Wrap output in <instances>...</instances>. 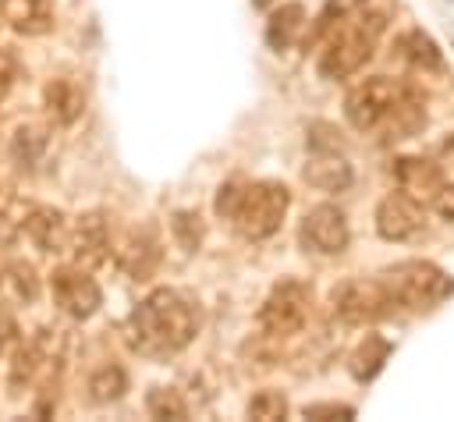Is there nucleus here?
I'll use <instances>...</instances> for the list:
<instances>
[{
    "instance_id": "7",
    "label": "nucleus",
    "mask_w": 454,
    "mask_h": 422,
    "mask_svg": "<svg viewBox=\"0 0 454 422\" xmlns=\"http://www.w3.org/2000/svg\"><path fill=\"white\" fill-rule=\"evenodd\" d=\"M309 312H312V287L298 277H280L262 298L255 323L266 337L280 340V337H294L309 323Z\"/></svg>"
},
{
    "instance_id": "35",
    "label": "nucleus",
    "mask_w": 454,
    "mask_h": 422,
    "mask_svg": "<svg viewBox=\"0 0 454 422\" xmlns=\"http://www.w3.org/2000/svg\"><path fill=\"white\" fill-rule=\"evenodd\" d=\"M440 152H443V160H447V163H454V131H450V135L443 138V145H440Z\"/></svg>"
},
{
    "instance_id": "23",
    "label": "nucleus",
    "mask_w": 454,
    "mask_h": 422,
    "mask_svg": "<svg viewBox=\"0 0 454 422\" xmlns=\"http://www.w3.org/2000/svg\"><path fill=\"white\" fill-rule=\"evenodd\" d=\"M46 358V351H43V337L39 340H32V344H21L14 355H11V369H7V387H11V394L18 397L32 379H35V372H39V362Z\"/></svg>"
},
{
    "instance_id": "8",
    "label": "nucleus",
    "mask_w": 454,
    "mask_h": 422,
    "mask_svg": "<svg viewBox=\"0 0 454 422\" xmlns=\"http://www.w3.org/2000/svg\"><path fill=\"white\" fill-rule=\"evenodd\" d=\"M298 241L312 255H340L351 241V227H348L344 209H337L330 202L312 206L298 223Z\"/></svg>"
},
{
    "instance_id": "10",
    "label": "nucleus",
    "mask_w": 454,
    "mask_h": 422,
    "mask_svg": "<svg viewBox=\"0 0 454 422\" xmlns=\"http://www.w3.org/2000/svg\"><path fill=\"white\" fill-rule=\"evenodd\" d=\"M429 220H426V206L411 195H404L401 188L383 195L376 206V234L383 241H419L426 234Z\"/></svg>"
},
{
    "instance_id": "3",
    "label": "nucleus",
    "mask_w": 454,
    "mask_h": 422,
    "mask_svg": "<svg viewBox=\"0 0 454 422\" xmlns=\"http://www.w3.org/2000/svg\"><path fill=\"white\" fill-rule=\"evenodd\" d=\"M387 32V14L383 11H369L362 7L358 14H351L348 21L333 25L323 39V50L316 57V67L326 82H340L351 78L358 67H365V60L376 53L380 39Z\"/></svg>"
},
{
    "instance_id": "6",
    "label": "nucleus",
    "mask_w": 454,
    "mask_h": 422,
    "mask_svg": "<svg viewBox=\"0 0 454 422\" xmlns=\"http://www.w3.org/2000/svg\"><path fill=\"white\" fill-rule=\"evenodd\" d=\"M397 309V301L390 298V291L372 277H348L330 291V312L333 319H340L344 326H376L383 319H390Z\"/></svg>"
},
{
    "instance_id": "34",
    "label": "nucleus",
    "mask_w": 454,
    "mask_h": 422,
    "mask_svg": "<svg viewBox=\"0 0 454 422\" xmlns=\"http://www.w3.org/2000/svg\"><path fill=\"white\" fill-rule=\"evenodd\" d=\"M14 238H18V220H11L7 213H0V248L14 245Z\"/></svg>"
},
{
    "instance_id": "9",
    "label": "nucleus",
    "mask_w": 454,
    "mask_h": 422,
    "mask_svg": "<svg viewBox=\"0 0 454 422\" xmlns=\"http://www.w3.org/2000/svg\"><path fill=\"white\" fill-rule=\"evenodd\" d=\"M50 291H53V301H57V309L64 312V316H71V319H89V316H96L99 312V305H103V291H99V284L89 277V270H82V266H57L53 273H50Z\"/></svg>"
},
{
    "instance_id": "22",
    "label": "nucleus",
    "mask_w": 454,
    "mask_h": 422,
    "mask_svg": "<svg viewBox=\"0 0 454 422\" xmlns=\"http://www.w3.org/2000/svg\"><path fill=\"white\" fill-rule=\"evenodd\" d=\"M85 390H89V401L92 404H114V401H121L128 394V372H124V365H117V362L99 365L89 376Z\"/></svg>"
},
{
    "instance_id": "36",
    "label": "nucleus",
    "mask_w": 454,
    "mask_h": 422,
    "mask_svg": "<svg viewBox=\"0 0 454 422\" xmlns=\"http://www.w3.org/2000/svg\"><path fill=\"white\" fill-rule=\"evenodd\" d=\"M252 4H255V7H259V11H266V7H273V4H277V0H252Z\"/></svg>"
},
{
    "instance_id": "24",
    "label": "nucleus",
    "mask_w": 454,
    "mask_h": 422,
    "mask_svg": "<svg viewBox=\"0 0 454 422\" xmlns=\"http://www.w3.org/2000/svg\"><path fill=\"white\" fill-rule=\"evenodd\" d=\"M365 7V0H326L323 4V11H319V18H316V25L309 28V35H305V46L309 43H316V39H323L333 25H340V21H348L351 14H358Z\"/></svg>"
},
{
    "instance_id": "1",
    "label": "nucleus",
    "mask_w": 454,
    "mask_h": 422,
    "mask_svg": "<svg viewBox=\"0 0 454 422\" xmlns=\"http://www.w3.org/2000/svg\"><path fill=\"white\" fill-rule=\"evenodd\" d=\"M344 121L355 131L372 135L380 145H394V142L415 138L426 128L429 113H426V96L415 85L401 78L372 74L348 89Z\"/></svg>"
},
{
    "instance_id": "28",
    "label": "nucleus",
    "mask_w": 454,
    "mask_h": 422,
    "mask_svg": "<svg viewBox=\"0 0 454 422\" xmlns=\"http://www.w3.org/2000/svg\"><path fill=\"white\" fill-rule=\"evenodd\" d=\"M305 145H309V152H340L344 149V138H340V131L333 124L312 121L305 128Z\"/></svg>"
},
{
    "instance_id": "33",
    "label": "nucleus",
    "mask_w": 454,
    "mask_h": 422,
    "mask_svg": "<svg viewBox=\"0 0 454 422\" xmlns=\"http://www.w3.org/2000/svg\"><path fill=\"white\" fill-rule=\"evenodd\" d=\"M14 333H18V323H14V316H11V312L0 305V351H4V348L14 340Z\"/></svg>"
},
{
    "instance_id": "19",
    "label": "nucleus",
    "mask_w": 454,
    "mask_h": 422,
    "mask_svg": "<svg viewBox=\"0 0 454 422\" xmlns=\"http://www.w3.org/2000/svg\"><path fill=\"white\" fill-rule=\"evenodd\" d=\"M43 103H46V113L57 124H74L82 117V110H85V92L78 89L74 78H53L43 89Z\"/></svg>"
},
{
    "instance_id": "25",
    "label": "nucleus",
    "mask_w": 454,
    "mask_h": 422,
    "mask_svg": "<svg viewBox=\"0 0 454 422\" xmlns=\"http://www.w3.org/2000/svg\"><path fill=\"white\" fill-rule=\"evenodd\" d=\"M145 408H149L153 418H170V422H184L188 418V401L174 387H153L145 394Z\"/></svg>"
},
{
    "instance_id": "37",
    "label": "nucleus",
    "mask_w": 454,
    "mask_h": 422,
    "mask_svg": "<svg viewBox=\"0 0 454 422\" xmlns=\"http://www.w3.org/2000/svg\"><path fill=\"white\" fill-rule=\"evenodd\" d=\"M0 280H4V270H0Z\"/></svg>"
},
{
    "instance_id": "30",
    "label": "nucleus",
    "mask_w": 454,
    "mask_h": 422,
    "mask_svg": "<svg viewBox=\"0 0 454 422\" xmlns=\"http://www.w3.org/2000/svg\"><path fill=\"white\" fill-rule=\"evenodd\" d=\"M7 273H11V280H14V287H18L21 298H35L39 284H35V270H32V262H11Z\"/></svg>"
},
{
    "instance_id": "18",
    "label": "nucleus",
    "mask_w": 454,
    "mask_h": 422,
    "mask_svg": "<svg viewBox=\"0 0 454 422\" xmlns=\"http://www.w3.org/2000/svg\"><path fill=\"white\" fill-rule=\"evenodd\" d=\"M305 35V7L301 4H280L266 18V43L270 50H291Z\"/></svg>"
},
{
    "instance_id": "4",
    "label": "nucleus",
    "mask_w": 454,
    "mask_h": 422,
    "mask_svg": "<svg viewBox=\"0 0 454 422\" xmlns=\"http://www.w3.org/2000/svg\"><path fill=\"white\" fill-rule=\"evenodd\" d=\"M291 206V191L280 181H241L227 223L245 241H262L280 231Z\"/></svg>"
},
{
    "instance_id": "5",
    "label": "nucleus",
    "mask_w": 454,
    "mask_h": 422,
    "mask_svg": "<svg viewBox=\"0 0 454 422\" xmlns=\"http://www.w3.org/2000/svg\"><path fill=\"white\" fill-rule=\"evenodd\" d=\"M376 280L390 291L401 309L411 312H429L454 294V277L429 259H401L394 266H383Z\"/></svg>"
},
{
    "instance_id": "16",
    "label": "nucleus",
    "mask_w": 454,
    "mask_h": 422,
    "mask_svg": "<svg viewBox=\"0 0 454 422\" xmlns=\"http://www.w3.org/2000/svg\"><path fill=\"white\" fill-rule=\"evenodd\" d=\"M25 234L43 248V252H60L67 241V220L53 206H35L25 216Z\"/></svg>"
},
{
    "instance_id": "11",
    "label": "nucleus",
    "mask_w": 454,
    "mask_h": 422,
    "mask_svg": "<svg viewBox=\"0 0 454 422\" xmlns=\"http://www.w3.org/2000/svg\"><path fill=\"white\" fill-rule=\"evenodd\" d=\"M163 262V238L156 223H135L117 245V270L128 280H149Z\"/></svg>"
},
{
    "instance_id": "2",
    "label": "nucleus",
    "mask_w": 454,
    "mask_h": 422,
    "mask_svg": "<svg viewBox=\"0 0 454 422\" xmlns=\"http://www.w3.org/2000/svg\"><path fill=\"white\" fill-rule=\"evenodd\" d=\"M202 326V312L192 294L177 287H156L128 316V344L145 358H170L184 351Z\"/></svg>"
},
{
    "instance_id": "29",
    "label": "nucleus",
    "mask_w": 454,
    "mask_h": 422,
    "mask_svg": "<svg viewBox=\"0 0 454 422\" xmlns=\"http://www.w3.org/2000/svg\"><path fill=\"white\" fill-rule=\"evenodd\" d=\"M301 415L309 422H351L355 408L351 404H337V401H323V404H305Z\"/></svg>"
},
{
    "instance_id": "12",
    "label": "nucleus",
    "mask_w": 454,
    "mask_h": 422,
    "mask_svg": "<svg viewBox=\"0 0 454 422\" xmlns=\"http://www.w3.org/2000/svg\"><path fill=\"white\" fill-rule=\"evenodd\" d=\"M64 252H67L71 262L82 266V270L99 266V262L110 255V223H106V213H103V209L78 213L74 223L67 227Z\"/></svg>"
},
{
    "instance_id": "17",
    "label": "nucleus",
    "mask_w": 454,
    "mask_h": 422,
    "mask_svg": "<svg viewBox=\"0 0 454 422\" xmlns=\"http://www.w3.org/2000/svg\"><path fill=\"white\" fill-rule=\"evenodd\" d=\"M0 18L21 35H43L53 28L46 0H0Z\"/></svg>"
},
{
    "instance_id": "13",
    "label": "nucleus",
    "mask_w": 454,
    "mask_h": 422,
    "mask_svg": "<svg viewBox=\"0 0 454 422\" xmlns=\"http://www.w3.org/2000/svg\"><path fill=\"white\" fill-rule=\"evenodd\" d=\"M387 174H390V181H394L404 195L419 199L422 206H429V202L436 199V191L447 184L443 167L433 163V160H426V156H394Z\"/></svg>"
},
{
    "instance_id": "21",
    "label": "nucleus",
    "mask_w": 454,
    "mask_h": 422,
    "mask_svg": "<svg viewBox=\"0 0 454 422\" xmlns=\"http://www.w3.org/2000/svg\"><path fill=\"white\" fill-rule=\"evenodd\" d=\"M46 145H50V135L46 128L39 124H21L14 135H11V160L21 167V170H35L46 156Z\"/></svg>"
},
{
    "instance_id": "27",
    "label": "nucleus",
    "mask_w": 454,
    "mask_h": 422,
    "mask_svg": "<svg viewBox=\"0 0 454 422\" xmlns=\"http://www.w3.org/2000/svg\"><path fill=\"white\" fill-rule=\"evenodd\" d=\"M245 415L255 422H277L287 415V397L280 390H255L245 404Z\"/></svg>"
},
{
    "instance_id": "31",
    "label": "nucleus",
    "mask_w": 454,
    "mask_h": 422,
    "mask_svg": "<svg viewBox=\"0 0 454 422\" xmlns=\"http://www.w3.org/2000/svg\"><path fill=\"white\" fill-rule=\"evenodd\" d=\"M14 82H18V57H14V50L0 46V103L11 96Z\"/></svg>"
},
{
    "instance_id": "15",
    "label": "nucleus",
    "mask_w": 454,
    "mask_h": 422,
    "mask_svg": "<svg viewBox=\"0 0 454 422\" xmlns=\"http://www.w3.org/2000/svg\"><path fill=\"white\" fill-rule=\"evenodd\" d=\"M394 53H397L408 67H415V71H422V74H440V71H443V50H440L436 39H433L429 32H422V28L401 32V35L394 39Z\"/></svg>"
},
{
    "instance_id": "20",
    "label": "nucleus",
    "mask_w": 454,
    "mask_h": 422,
    "mask_svg": "<svg viewBox=\"0 0 454 422\" xmlns=\"http://www.w3.org/2000/svg\"><path fill=\"white\" fill-rule=\"evenodd\" d=\"M390 351H394V344H390L387 337H380V333H365V337L355 344L351 358H348V372H351L358 383H369V379H376V376L383 372Z\"/></svg>"
},
{
    "instance_id": "14",
    "label": "nucleus",
    "mask_w": 454,
    "mask_h": 422,
    "mask_svg": "<svg viewBox=\"0 0 454 422\" xmlns=\"http://www.w3.org/2000/svg\"><path fill=\"white\" fill-rule=\"evenodd\" d=\"M301 177H305L309 188H316L323 195H337V191L351 188L355 170L340 152H309V163L301 167Z\"/></svg>"
},
{
    "instance_id": "32",
    "label": "nucleus",
    "mask_w": 454,
    "mask_h": 422,
    "mask_svg": "<svg viewBox=\"0 0 454 422\" xmlns=\"http://www.w3.org/2000/svg\"><path fill=\"white\" fill-rule=\"evenodd\" d=\"M429 206H433V209H436L443 220H454V184L447 181V184L436 191V199H433Z\"/></svg>"
},
{
    "instance_id": "26",
    "label": "nucleus",
    "mask_w": 454,
    "mask_h": 422,
    "mask_svg": "<svg viewBox=\"0 0 454 422\" xmlns=\"http://www.w3.org/2000/svg\"><path fill=\"white\" fill-rule=\"evenodd\" d=\"M170 234H174V241H177L184 252H199V245H202V238H206V223H202V216H199L195 209H177V213L170 216Z\"/></svg>"
}]
</instances>
